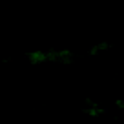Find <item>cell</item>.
Segmentation results:
<instances>
[]
</instances>
